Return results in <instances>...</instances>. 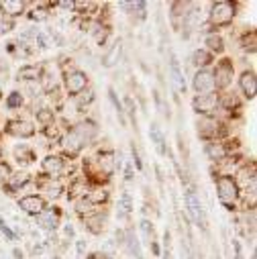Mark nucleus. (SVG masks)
I'll return each instance as SVG.
<instances>
[{
	"instance_id": "obj_1",
	"label": "nucleus",
	"mask_w": 257,
	"mask_h": 259,
	"mask_svg": "<svg viewBox=\"0 0 257 259\" xmlns=\"http://www.w3.org/2000/svg\"><path fill=\"white\" fill-rule=\"evenodd\" d=\"M98 137H100V124L90 116H80L66 128V133H63V137L59 141L61 155H66L68 159L74 161L90 145H94V141Z\"/></svg>"
},
{
	"instance_id": "obj_2",
	"label": "nucleus",
	"mask_w": 257,
	"mask_h": 259,
	"mask_svg": "<svg viewBox=\"0 0 257 259\" xmlns=\"http://www.w3.org/2000/svg\"><path fill=\"white\" fill-rule=\"evenodd\" d=\"M239 15V3H231V0H215L210 3L206 11V27L210 31H221L229 29Z\"/></svg>"
},
{
	"instance_id": "obj_3",
	"label": "nucleus",
	"mask_w": 257,
	"mask_h": 259,
	"mask_svg": "<svg viewBox=\"0 0 257 259\" xmlns=\"http://www.w3.org/2000/svg\"><path fill=\"white\" fill-rule=\"evenodd\" d=\"M196 135L202 143L206 141H223L231 137V122L223 116H196Z\"/></svg>"
},
{
	"instance_id": "obj_4",
	"label": "nucleus",
	"mask_w": 257,
	"mask_h": 259,
	"mask_svg": "<svg viewBox=\"0 0 257 259\" xmlns=\"http://www.w3.org/2000/svg\"><path fill=\"white\" fill-rule=\"evenodd\" d=\"M215 190L221 206L229 212L241 210V188L233 180V176H217L215 178Z\"/></svg>"
},
{
	"instance_id": "obj_5",
	"label": "nucleus",
	"mask_w": 257,
	"mask_h": 259,
	"mask_svg": "<svg viewBox=\"0 0 257 259\" xmlns=\"http://www.w3.org/2000/svg\"><path fill=\"white\" fill-rule=\"evenodd\" d=\"M59 82H61V90L66 94V98H76L86 88H90V76H88V72H84L80 68H70L66 72H61Z\"/></svg>"
},
{
	"instance_id": "obj_6",
	"label": "nucleus",
	"mask_w": 257,
	"mask_h": 259,
	"mask_svg": "<svg viewBox=\"0 0 257 259\" xmlns=\"http://www.w3.org/2000/svg\"><path fill=\"white\" fill-rule=\"evenodd\" d=\"M39 174L49 180H61L66 174H72V159L61 153H47L39 161Z\"/></svg>"
},
{
	"instance_id": "obj_7",
	"label": "nucleus",
	"mask_w": 257,
	"mask_h": 259,
	"mask_svg": "<svg viewBox=\"0 0 257 259\" xmlns=\"http://www.w3.org/2000/svg\"><path fill=\"white\" fill-rule=\"evenodd\" d=\"M210 70H212V76H215L217 92L221 94V92L231 90L233 80H235V76H237V72H235V61H233L231 57L223 55V57H219V59L215 61V66H212Z\"/></svg>"
},
{
	"instance_id": "obj_8",
	"label": "nucleus",
	"mask_w": 257,
	"mask_h": 259,
	"mask_svg": "<svg viewBox=\"0 0 257 259\" xmlns=\"http://www.w3.org/2000/svg\"><path fill=\"white\" fill-rule=\"evenodd\" d=\"M184 206H186V212H188L192 223H194L196 227H200L202 231H208L206 210H204V206L200 202V196L196 194L194 188H186L184 190Z\"/></svg>"
},
{
	"instance_id": "obj_9",
	"label": "nucleus",
	"mask_w": 257,
	"mask_h": 259,
	"mask_svg": "<svg viewBox=\"0 0 257 259\" xmlns=\"http://www.w3.org/2000/svg\"><path fill=\"white\" fill-rule=\"evenodd\" d=\"M3 135H9L13 139H21V141H27V139H33L37 135V124L31 120V118H25V116H15V118H9L3 126Z\"/></svg>"
},
{
	"instance_id": "obj_10",
	"label": "nucleus",
	"mask_w": 257,
	"mask_h": 259,
	"mask_svg": "<svg viewBox=\"0 0 257 259\" xmlns=\"http://www.w3.org/2000/svg\"><path fill=\"white\" fill-rule=\"evenodd\" d=\"M33 184L37 188V194H41L49 204H55L57 200H61L63 196H66V184H63L61 180H49V178L39 174V176L33 178Z\"/></svg>"
},
{
	"instance_id": "obj_11",
	"label": "nucleus",
	"mask_w": 257,
	"mask_h": 259,
	"mask_svg": "<svg viewBox=\"0 0 257 259\" xmlns=\"http://www.w3.org/2000/svg\"><path fill=\"white\" fill-rule=\"evenodd\" d=\"M190 104H192V110L196 112V116H221V98H219V92L192 96V102Z\"/></svg>"
},
{
	"instance_id": "obj_12",
	"label": "nucleus",
	"mask_w": 257,
	"mask_h": 259,
	"mask_svg": "<svg viewBox=\"0 0 257 259\" xmlns=\"http://www.w3.org/2000/svg\"><path fill=\"white\" fill-rule=\"evenodd\" d=\"M35 225L45 233H57L63 225V210L57 204H49L41 214L35 217Z\"/></svg>"
},
{
	"instance_id": "obj_13",
	"label": "nucleus",
	"mask_w": 257,
	"mask_h": 259,
	"mask_svg": "<svg viewBox=\"0 0 257 259\" xmlns=\"http://www.w3.org/2000/svg\"><path fill=\"white\" fill-rule=\"evenodd\" d=\"M233 180L237 182L241 192L247 190L249 186H257V163H255V159H243L237 165V169L233 174Z\"/></svg>"
},
{
	"instance_id": "obj_14",
	"label": "nucleus",
	"mask_w": 257,
	"mask_h": 259,
	"mask_svg": "<svg viewBox=\"0 0 257 259\" xmlns=\"http://www.w3.org/2000/svg\"><path fill=\"white\" fill-rule=\"evenodd\" d=\"M49 206V202L41 196V194H23V196H19L17 198V208L21 210V212H25L27 217H37V214H41L45 208Z\"/></svg>"
},
{
	"instance_id": "obj_15",
	"label": "nucleus",
	"mask_w": 257,
	"mask_h": 259,
	"mask_svg": "<svg viewBox=\"0 0 257 259\" xmlns=\"http://www.w3.org/2000/svg\"><path fill=\"white\" fill-rule=\"evenodd\" d=\"M33 178L35 176L29 169H15L13 176L9 178V182L5 186H0V188H3V192L7 194V196H19L21 190H25L27 186L33 184Z\"/></svg>"
},
{
	"instance_id": "obj_16",
	"label": "nucleus",
	"mask_w": 257,
	"mask_h": 259,
	"mask_svg": "<svg viewBox=\"0 0 257 259\" xmlns=\"http://www.w3.org/2000/svg\"><path fill=\"white\" fill-rule=\"evenodd\" d=\"M192 90H194V96H200V94H212L217 92V86H215V76H212V70H196L194 76H192V82H190Z\"/></svg>"
},
{
	"instance_id": "obj_17",
	"label": "nucleus",
	"mask_w": 257,
	"mask_h": 259,
	"mask_svg": "<svg viewBox=\"0 0 257 259\" xmlns=\"http://www.w3.org/2000/svg\"><path fill=\"white\" fill-rule=\"evenodd\" d=\"M237 84H239V90L243 94V100L247 102H253L255 96H257V72L253 68H245L239 78H237Z\"/></svg>"
},
{
	"instance_id": "obj_18",
	"label": "nucleus",
	"mask_w": 257,
	"mask_h": 259,
	"mask_svg": "<svg viewBox=\"0 0 257 259\" xmlns=\"http://www.w3.org/2000/svg\"><path fill=\"white\" fill-rule=\"evenodd\" d=\"M106 225H108V210H106V208H100L98 212H94V214L82 219V227H84V231H86L88 235H92V237H100V235H104Z\"/></svg>"
},
{
	"instance_id": "obj_19",
	"label": "nucleus",
	"mask_w": 257,
	"mask_h": 259,
	"mask_svg": "<svg viewBox=\"0 0 257 259\" xmlns=\"http://www.w3.org/2000/svg\"><path fill=\"white\" fill-rule=\"evenodd\" d=\"M133 212H135V200L131 196V192L122 190L118 194V202H116V219H118V223H122V227L131 225Z\"/></svg>"
},
{
	"instance_id": "obj_20",
	"label": "nucleus",
	"mask_w": 257,
	"mask_h": 259,
	"mask_svg": "<svg viewBox=\"0 0 257 259\" xmlns=\"http://www.w3.org/2000/svg\"><path fill=\"white\" fill-rule=\"evenodd\" d=\"M13 159H15V163L19 165V169H27L29 165L37 163L39 155H37V149L31 147L29 143H17V145L13 147Z\"/></svg>"
},
{
	"instance_id": "obj_21",
	"label": "nucleus",
	"mask_w": 257,
	"mask_h": 259,
	"mask_svg": "<svg viewBox=\"0 0 257 259\" xmlns=\"http://www.w3.org/2000/svg\"><path fill=\"white\" fill-rule=\"evenodd\" d=\"M90 184L80 176V174H76V176H72L70 178V182L66 184V196L63 198H68L70 202H76L78 198H84L86 194L90 192Z\"/></svg>"
},
{
	"instance_id": "obj_22",
	"label": "nucleus",
	"mask_w": 257,
	"mask_h": 259,
	"mask_svg": "<svg viewBox=\"0 0 257 259\" xmlns=\"http://www.w3.org/2000/svg\"><path fill=\"white\" fill-rule=\"evenodd\" d=\"M169 80H172V86L178 94H186V90H188L186 74L180 66V59H178L176 53H169Z\"/></svg>"
},
{
	"instance_id": "obj_23",
	"label": "nucleus",
	"mask_w": 257,
	"mask_h": 259,
	"mask_svg": "<svg viewBox=\"0 0 257 259\" xmlns=\"http://www.w3.org/2000/svg\"><path fill=\"white\" fill-rule=\"evenodd\" d=\"M204 49L210 55H215L217 59L223 57L225 55V49H227V41H225L223 33L221 31H206L204 33Z\"/></svg>"
},
{
	"instance_id": "obj_24",
	"label": "nucleus",
	"mask_w": 257,
	"mask_h": 259,
	"mask_svg": "<svg viewBox=\"0 0 257 259\" xmlns=\"http://www.w3.org/2000/svg\"><path fill=\"white\" fill-rule=\"evenodd\" d=\"M29 7H31V3H25V0H5V3H0V15L17 21L27 15Z\"/></svg>"
},
{
	"instance_id": "obj_25",
	"label": "nucleus",
	"mask_w": 257,
	"mask_h": 259,
	"mask_svg": "<svg viewBox=\"0 0 257 259\" xmlns=\"http://www.w3.org/2000/svg\"><path fill=\"white\" fill-rule=\"evenodd\" d=\"M188 61H190V66L194 68V70H208V68H212V66H215L217 57H215V55H210L204 47H196L194 51L190 53Z\"/></svg>"
},
{
	"instance_id": "obj_26",
	"label": "nucleus",
	"mask_w": 257,
	"mask_h": 259,
	"mask_svg": "<svg viewBox=\"0 0 257 259\" xmlns=\"http://www.w3.org/2000/svg\"><path fill=\"white\" fill-rule=\"evenodd\" d=\"M122 39L118 37V39H114L108 47H106V51H104V55L100 57V63H102V68H106V70H110V68H114L116 63L120 61V57H122Z\"/></svg>"
},
{
	"instance_id": "obj_27",
	"label": "nucleus",
	"mask_w": 257,
	"mask_h": 259,
	"mask_svg": "<svg viewBox=\"0 0 257 259\" xmlns=\"http://www.w3.org/2000/svg\"><path fill=\"white\" fill-rule=\"evenodd\" d=\"M43 72V63H23L17 70V80L23 84H39Z\"/></svg>"
},
{
	"instance_id": "obj_28",
	"label": "nucleus",
	"mask_w": 257,
	"mask_h": 259,
	"mask_svg": "<svg viewBox=\"0 0 257 259\" xmlns=\"http://www.w3.org/2000/svg\"><path fill=\"white\" fill-rule=\"evenodd\" d=\"M149 141L153 143L155 151H157L161 157H165V155L169 153V149H167V139H165V133H163V128L159 126V122H157V120H153V122L149 124Z\"/></svg>"
},
{
	"instance_id": "obj_29",
	"label": "nucleus",
	"mask_w": 257,
	"mask_h": 259,
	"mask_svg": "<svg viewBox=\"0 0 257 259\" xmlns=\"http://www.w3.org/2000/svg\"><path fill=\"white\" fill-rule=\"evenodd\" d=\"M190 5L192 3H184V0H176V3L169 5V23L176 31H182L184 27V19L190 11Z\"/></svg>"
},
{
	"instance_id": "obj_30",
	"label": "nucleus",
	"mask_w": 257,
	"mask_h": 259,
	"mask_svg": "<svg viewBox=\"0 0 257 259\" xmlns=\"http://www.w3.org/2000/svg\"><path fill=\"white\" fill-rule=\"evenodd\" d=\"M33 116H35V124H39L41 128L43 126H49L53 122H57V110L53 106H43V104H35L33 106Z\"/></svg>"
},
{
	"instance_id": "obj_31",
	"label": "nucleus",
	"mask_w": 257,
	"mask_h": 259,
	"mask_svg": "<svg viewBox=\"0 0 257 259\" xmlns=\"http://www.w3.org/2000/svg\"><path fill=\"white\" fill-rule=\"evenodd\" d=\"M51 15H53L51 3H35L33 9H29L25 17H27L31 23H45V21L51 19Z\"/></svg>"
},
{
	"instance_id": "obj_32",
	"label": "nucleus",
	"mask_w": 257,
	"mask_h": 259,
	"mask_svg": "<svg viewBox=\"0 0 257 259\" xmlns=\"http://www.w3.org/2000/svg\"><path fill=\"white\" fill-rule=\"evenodd\" d=\"M86 198H88L94 206L102 208V206H108V204H110L112 192H110V188H90V192L86 194Z\"/></svg>"
},
{
	"instance_id": "obj_33",
	"label": "nucleus",
	"mask_w": 257,
	"mask_h": 259,
	"mask_svg": "<svg viewBox=\"0 0 257 259\" xmlns=\"http://www.w3.org/2000/svg\"><path fill=\"white\" fill-rule=\"evenodd\" d=\"M72 204H74V214H76L80 221L100 210V208H98V206H94L86 196H84V198H78V200H76V202H72Z\"/></svg>"
},
{
	"instance_id": "obj_34",
	"label": "nucleus",
	"mask_w": 257,
	"mask_h": 259,
	"mask_svg": "<svg viewBox=\"0 0 257 259\" xmlns=\"http://www.w3.org/2000/svg\"><path fill=\"white\" fill-rule=\"evenodd\" d=\"M239 47L245 51V53H255V49H257V33H255V29H247L241 37H239Z\"/></svg>"
},
{
	"instance_id": "obj_35",
	"label": "nucleus",
	"mask_w": 257,
	"mask_h": 259,
	"mask_svg": "<svg viewBox=\"0 0 257 259\" xmlns=\"http://www.w3.org/2000/svg\"><path fill=\"white\" fill-rule=\"evenodd\" d=\"M5 106H7V110H21L25 106V92L23 90L9 92L5 98Z\"/></svg>"
},
{
	"instance_id": "obj_36",
	"label": "nucleus",
	"mask_w": 257,
	"mask_h": 259,
	"mask_svg": "<svg viewBox=\"0 0 257 259\" xmlns=\"http://www.w3.org/2000/svg\"><path fill=\"white\" fill-rule=\"evenodd\" d=\"M120 102H122L124 116H128V120H131L135 124V128H137V102H135V98L131 94H124Z\"/></svg>"
},
{
	"instance_id": "obj_37",
	"label": "nucleus",
	"mask_w": 257,
	"mask_h": 259,
	"mask_svg": "<svg viewBox=\"0 0 257 259\" xmlns=\"http://www.w3.org/2000/svg\"><path fill=\"white\" fill-rule=\"evenodd\" d=\"M108 98H110V102H112V106H114V110H116V114L120 118V124L126 126V116H124V110H122V102H120V98H118V94H116V90L112 86L108 88Z\"/></svg>"
},
{
	"instance_id": "obj_38",
	"label": "nucleus",
	"mask_w": 257,
	"mask_h": 259,
	"mask_svg": "<svg viewBox=\"0 0 257 259\" xmlns=\"http://www.w3.org/2000/svg\"><path fill=\"white\" fill-rule=\"evenodd\" d=\"M139 229H141V233H143L147 245H149L151 241H157V239H155V227H153V221H151V219H141V221H139Z\"/></svg>"
},
{
	"instance_id": "obj_39",
	"label": "nucleus",
	"mask_w": 257,
	"mask_h": 259,
	"mask_svg": "<svg viewBox=\"0 0 257 259\" xmlns=\"http://www.w3.org/2000/svg\"><path fill=\"white\" fill-rule=\"evenodd\" d=\"M151 96H153V102H155V110H157L163 118H169V106H167V102L163 100V96H161L157 90H153Z\"/></svg>"
},
{
	"instance_id": "obj_40",
	"label": "nucleus",
	"mask_w": 257,
	"mask_h": 259,
	"mask_svg": "<svg viewBox=\"0 0 257 259\" xmlns=\"http://www.w3.org/2000/svg\"><path fill=\"white\" fill-rule=\"evenodd\" d=\"M0 233H3V235L7 237V241H13V243H17V241H19V233H17V231H13V229H11V225H9L3 217H0Z\"/></svg>"
},
{
	"instance_id": "obj_41",
	"label": "nucleus",
	"mask_w": 257,
	"mask_h": 259,
	"mask_svg": "<svg viewBox=\"0 0 257 259\" xmlns=\"http://www.w3.org/2000/svg\"><path fill=\"white\" fill-rule=\"evenodd\" d=\"M131 17H135L137 21H145L147 19V3H143V0H137V3H133Z\"/></svg>"
},
{
	"instance_id": "obj_42",
	"label": "nucleus",
	"mask_w": 257,
	"mask_h": 259,
	"mask_svg": "<svg viewBox=\"0 0 257 259\" xmlns=\"http://www.w3.org/2000/svg\"><path fill=\"white\" fill-rule=\"evenodd\" d=\"M13 171H15V167H13L7 159L0 161V186H5V184L9 182V178L13 176Z\"/></svg>"
},
{
	"instance_id": "obj_43",
	"label": "nucleus",
	"mask_w": 257,
	"mask_h": 259,
	"mask_svg": "<svg viewBox=\"0 0 257 259\" xmlns=\"http://www.w3.org/2000/svg\"><path fill=\"white\" fill-rule=\"evenodd\" d=\"M15 29H17V21L15 19H9L5 15H0V35H7L11 31H15Z\"/></svg>"
},
{
	"instance_id": "obj_44",
	"label": "nucleus",
	"mask_w": 257,
	"mask_h": 259,
	"mask_svg": "<svg viewBox=\"0 0 257 259\" xmlns=\"http://www.w3.org/2000/svg\"><path fill=\"white\" fill-rule=\"evenodd\" d=\"M131 163L137 171H143V161H141V155H139V149L135 147V143H131Z\"/></svg>"
},
{
	"instance_id": "obj_45",
	"label": "nucleus",
	"mask_w": 257,
	"mask_h": 259,
	"mask_svg": "<svg viewBox=\"0 0 257 259\" xmlns=\"http://www.w3.org/2000/svg\"><path fill=\"white\" fill-rule=\"evenodd\" d=\"M74 243H76V255H78L80 259H84V257H86V251H88V241H86L84 237H80V239H76Z\"/></svg>"
},
{
	"instance_id": "obj_46",
	"label": "nucleus",
	"mask_w": 257,
	"mask_h": 259,
	"mask_svg": "<svg viewBox=\"0 0 257 259\" xmlns=\"http://www.w3.org/2000/svg\"><path fill=\"white\" fill-rule=\"evenodd\" d=\"M55 9H59V11H66V13H74V3H72V0H70V3H68V0H61V3H51V11H55Z\"/></svg>"
},
{
	"instance_id": "obj_47",
	"label": "nucleus",
	"mask_w": 257,
	"mask_h": 259,
	"mask_svg": "<svg viewBox=\"0 0 257 259\" xmlns=\"http://www.w3.org/2000/svg\"><path fill=\"white\" fill-rule=\"evenodd\" d=\"M61 231H63V235H66V239H76V227L72 223H63Z\"/></svg>"
},
{
	"instance_id": "obj_48",
	"label": "nucleus",
	"mask_w": 257,
	"mask_h": 259,
	"mask_svg": "<svg viewBox=\"0 0 257 259\" xmlns=\"http://www.w3.org/2000/svg\"><path fill=\"white\" fill-rule=\"evenodd\" d=\"M124 182H133L135 180V167H133V163L131 161H126V165H124Z\"/></svg>"
},
{
	"instance_id": "obj_49",
	"label": "nucleus",
	"mask_w": 257,
	"mask_h": 259,
	"mask_svg": "<svg viewBox=\"0 0 257 259\" xmlns=\"http://www.w3.org/2000/svg\"><path fill=\"white\" fill-rule=\"evenodd\" d=\"M84 259H116V257L114 255H106L102 251H94V253H88Z\"/></svg>"
},
{
	"instance_id": "obj_50",
	"label": "nucleus",
	"mask_w": 257,
	"mask_h": 259,
	"mask_svg": "<svg viewBox=\"0 0 257 259\" xmlns=\"http://www.w3.org/2000/svg\"><path fill=\"white\" fill-rule=\"evenodd\" d=\"M13 255H15V259H25V255H23V251H21L19 247L13 249Z\"/></svg>"
},
{
	"instance_id": "obj_51",
	"label": "nucleus",
	"mask_w": 257,
	"mask_h": 259,
	"mask_svg": "<svg viewBox=\"0 0 257 259\" xmlns=\"http://www.w3.org/2000/svg\"><path fill=\"white\" fill-rule=\"evenodd\" d=\"M5 159V149H3V145H0V161Z\"/></svg>"
},
{
	"instance_id": "obj_52",
	"label": "nucleus",
	"mask_w": 257,
	"mask_h": 259,
	"mask_svg": "<svg viewBox=\"0 0 257 259\" xmlns=\"http://www.w3.org/2000/svg\"><path fill=\"white\" fill-rule=\"evenodd\" d=\"M5 98V90H3V84H0V100Z\"/></svg>"
},
{
	"instance_id": "obj_53",
	"label": "nucleus",
	"mask_w": 257,
	"mask_h": 259,
	"mask_svg": "<svg viewBox=\"0 0 257 259\" xmlns=\"http://www.w3.org/2000/svg\"><path fill=\"white\" fill-rule=\"evenodd\" d=\"M53 259H61V255H53Z\"/></svg>"
}]
</instances>
